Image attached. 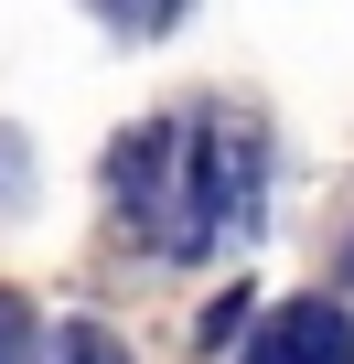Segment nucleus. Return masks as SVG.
Returning <instances> with one entry per match:
<instances>
[{
    "label": "nucleus",
    "instance_id": "4",
    "mask_svg": "<svg viewBox=\"0 0 354 364\" xmlns=\"http://www.w3.org/2000/svg\"><path fill=\"white\" fill-rule=\"evenodd\" d=\"M0 364H33V311H22V289H0Z\"/></svg>",
    "mask_w": 354,
    "mask_h": 364
},
{
    "label": "nucleus",
    "instance_id": "2",
    "mask_svg": "<svg viewBox=\"0 0 354 364\" xmlns=\"http://www.w3.org/2000/svg\"><path fill=\"white\" fill-rule=\"evenodd\" d=\"M247 364H354V321L333 300H290L269 311V332H247Z\"/></svg>",
    "mask_w": 354,
    "mask_h": 364
},
{
    "label": "nucleus",
    "instance_id": "3",
    "mask_svg": "<svg viewBox=\"0 0 354 364\" xmlns=\"http://www.w3.org/2000/svg\"><path fill=\"white\" fill-rule=\"evenodd\" d=\"M97 22H118V33H161V22H183V0H97Z\"/></svg>",
    "mask_w": 354,
    "mask_h": 364
},
{
    "label": "nucleus",
    "instance_id": "1",
    "mask_svg": "<svg viewBox=\"0 0 354 364\" xmlns=\"http://www.w3.org/2000/svg\"><path fill=\"white\" fill-rule=\"evenodd\" d=\"M108 193L150 257L247 247L269 204V129L247 107H161L108 150Z\"/></svg>",
    "mask_w": 354,
    "mask_h": 364
}]
</instances>
